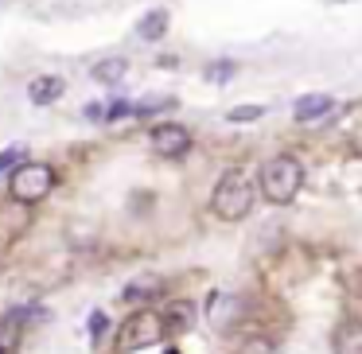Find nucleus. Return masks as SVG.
I'll return each mask as SVG.
<instances>
[{"mask_svg": "<svg viewBox=\"0 0 362 354\" xmlns=\"http://www.w3.org/2000/svg\"><path fill=\"white\" fill-rule=\"evenodd\" d=\"M300 183H304V167L296 156H273L261 167V195L276 206L292 203L300 195Z\"/></svg>", "mask_w": 362, "mask_h": 354, "instance_id": "f257e3e1", "label": "nucleus"}, {"mask_svg": "<svg viewBox=\"0 0 362 354\" xmlns=\"http://www.w3.org/2000/svg\"><path fill=\"white\" fill-rule=\"evenodd\" d=\"M211 211L218 214L222 222H238L253 211V187L242 172H226L211 191Z\"/></svg>", "mask_w": 362, "mask_h": 354, "instance_id": "f03ea898", "label": "nucleus"}, {"mask_svg": "<svg viewBox=\"0 0 362 354\" xmlns=\"http://www.w3.org/2000/svg\"><path fill=\"white\" fill-rule=\"evenodd\" d=\"M164 335H168V323H164V315H156V312H133L125 323H121V331H117V350L121 354H136V350H144V346H156V343H164Z\"/></svg>", "mask_w": 362, "mask_h": 354, "instance_id": "7ed1b4c3", "label": "nucleus"}, {"mask_svg": "<svg viewBox=\"0 0 362 354\" xmlns=\"http://www.w3.org/2000/svg\"><path fill=\"white\" fill-rule=\"evenodd\" d=\"M51 187H55V172H51L47 164H20L16 172H12L8 195L16 199V203L32 206V203H40V199H47Z\"/></svg>", "mask_w": 362, "mask_h": 354, "instance_id": "20e7f679", "label": "nucleus"}, {"mask_svg": "<svg viewBox=\"0 0 362 354\" xmlns=\"http://www.w3.org/2000/svg\"><path fill=\"white\" fill-rule=\"evenodd\" d=\"M245 319V300L242 292H211V300H206V323L218 331H230L238 327V323Z\"/></svg>", "mask_w": 362, "mask_h": 354, "instance_id": "39448f33", "label": "nucleus"}, {"mask_svg": "<svg viewBox=\"0 0 362 354\" xmlns=\"http://www.w3.org/2000/svg\"><path fill=\"white\" fill-rule=\"evenodd\" d=\"M148 141H152V152L164 156V160H180V156H187V148H191V133L183 125H156L148 133Z\"/></svg>", "mask_w": 362, "mask_h": 354, "instance_id": "423d86ee", "label": "nucleus"}, {"mask_svg": "<svg viewBox=\"0 0 362 354\" xmlns=\"http://www.w3.org/2000/svg\"><path fill=\"white\" fill-rule=\"evenodd\" d=\"M121 296H125V304H133V307L136 304H152L156 296H164V281H160L156 273H144V276H136V281H129Z\"/></svg>", "mask_w": 362, "mask_h": 354, "instance_id": "0eeeda50", "label": "nucleus"}, {"mask_svg": "<svg viewBox=\"0 0 362 354\" xmlns=\"http://www.w3.org/2000/svg\"><path fill=\"white\" fill-rule=\"evenodd\" d=\"M331 350L335 354H362V323L346 319L335 327V335H331Z\"/></svg>", "mask_w": 362, "mask_h": 354, "instance_id": "6e6552de", "label": "nucleus"}, {"mask_svg": "<svg viewBox=\"0 0 362 354\" xmlns=\"http://www.w3.org/2000/svg\"><path fill=\"white\" fill-rule=\"evenodd\" d=\"M331 110H335V102H331L327 94H304L292 105V117L296 121H320V117H327Z\"/></svg>", "mask_w": 362, "mask_h": 354, "instance_id": "1a4fd4ad", "label": "nucleus"}, {"mask_svg": "<svg viewBox=\"0 0 362 354\" xmlns=\"http://www.w3.org/2000/svg\"><path fill=\"white\" fill-rule=\"evenodd\" d=\"M20 331H24V312H4L0 315V354H16Z\"/></svg>", "mask_w": 362, "mask_h": 354, "instance_id": "9d476101", "label": "nucleus"}, {"mask_svg": "<svg viewBox=\"0 0 362 354\" xmlns=\"http://www.w3.org/2000/svg\"><path fill=\"white\" fill-rule=\"evenodd\" d=\"M63 78H55V74H43V78H35L32 86H28V98H32V105H51L63 98Z\"/></svg>", "mask_w": 362, "mask_h": 354, "instance_id": "9b49d317", "label": "nucleus"}, {"mask_svg": "<svg viewBox=\"0 0 362 354\" xmlns=\"http://www.w3.org/2000/svg\"><path fill=\"white\" fill-rule=\"evenodd\" d=\"M168 35V12L164 8H152L148 16L136 24V40H144V43H156V40H164Z\"/></svg>", "mask_w": 362, "mask_h": 354, "instance_id": "f8f14e48", "label": "nucleus"}, {"mask_svg": "<svg viewBox=\"0 0 362 354\" xmlns=\"http://www.w3.org/2000/svg\"><path fill=\"white\" fill-rule=\"evenodd\" d=\"M164 323H168V331H172V335H183V331H191V323H195V307H191L187 300H180V304H168Z\"/></svg>", "mask_w": 362, "mask_h": 354, "instance_id": "ddd939ff", "label": "nucleus"}, {"mask_svg": "<svg viewBox=\"0 0 362 354\" xmlns=\"http://www.w3.org/2000/svg\"><path fill=\"white\" fill-rule=\"evenodd\" d=\"M125 71H129L125 59H102V63L94 66V78L105 82V86H117V82L125 78Z\"/></svg>", "mask_w": 362, "mask_h": 354, "instance_id": "4468645a", "label": "nucleus"}, {"mask_svg": "<svg viewBox=\"0 0 362 354\" xmlns=\"http://www.w3.org/2000/svg\"><path fill=\"white\" fill-rule=\"evenodd\" d=\"M238 354H276V343H273V338H261L257 335V338H245Z\"/></svg>", "mask_w": 362, "mask_h": 354, "instance_id": "2eb2a0df", "label": "nucleus"}, {"mask_svg": "<svg viewBox=\"0 0 362 354\" xmlns=\"http://www.w3.org/2000/svg\"><path fill=\"white\" fill-rule=\"evenodd\" d=\"M24 156H28V152H24V144H16V148H4V152H0V175L8 172V167L24 164Z\"/></svg>", "mask_w": 362, "mask_h": 354, "instance_id": "dca6fc26", "label": "nucleus"}, {"mask_svg": "<svg viewBox=\"0 0 362 354\" xmlns=\"http://www.w3.org/2000/svg\"><path fill=\"white\" fill-rule=\"evenodd\" d=\"M265 113V105H242V110H230V121H253Z\"/></svg>", "mask_w": 362, "mask_h": 354, "instance_id": "f3484780", "label": "nucleus"}, {"mask_svg": "<svg viewBox=\"0 0 362 354\" xmlns=\"http://www.w3.org/2000/svg\"><path fill=\"white\" fill-rule=\"evenodd\" d=\"M105 323H110V319H105V312H94V315H90V338H94V343L102 338Z\"/></svg>", "mask_w": 362, "mask_h": 354, "instance_id": "a211bd4d", "label": "nucleus"}, {"mask_svg": "<svg viewBox=\"0 0 362 354\" xmlns=\"http://www.w3.org/2000/svg\"><path fill=\"white\" fill-rule=\"evenodd\" d=\"M230 74H234V66H230V63H214L211 66V82H226Z\"/></svg>", "mask_w": 362, "mask_h": 354, "instance_id": "6ab92c4d", "label": "nucleus"}, {"mask_svg": "<svg viewBox=\"0 0 362 354\" xmlns=\"http://www.w3.org/2000/svg\"><path fill=\"white\" fill-rule=\"evenodd\" d=\"M168 354H180V350H168Z\"/></svg>", "mask_w": 362, "mask_h": 354, "instance_id": "aec40b11", "label": "nucleus"}]
</instances>
